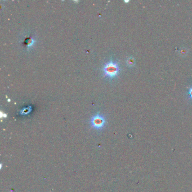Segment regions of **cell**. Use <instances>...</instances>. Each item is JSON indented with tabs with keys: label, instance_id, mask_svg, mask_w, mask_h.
Segmentation results:
<instances>
[{
	"label": "cell",
	"instance_id": "cell-1",
	"mask_svg": "<svg viewBox=\"0 0 192 192\" xmlns=\"http://www.w3.org/2000/svg\"><path fill=\"white\" fill-rule=\"evenodd\" d=\"M120 71V65L117 62L112 60L106 63L103 68L104 76L111 79L116 77Z\"/></svg>",
	"mask_w": 192,
	"mask_h": 192
},
{
	"label": "cell",
	"instance_id": "cell-2",
	"mask_svg": "<svg viewBox=\"0 0 192 192\" xmlns=\"http://www.w3.org/2000/svg\"><path fill=\"white\" fill-rule=\"evenodd\" d=\"M106 123V120L103 115L97 114L92 117L90 120L91 126L95 130H100L103 128Z\"/></svg>",
	"mask_w": 192,
	"mask_h": 192
},
{
	"label": "cell",
	"instance_id": "cell-3",
	"mask_svg": "<svg viewBox=\"0 0 192 192\" xmlns=\"http://www.w3.org/2000/svg\"><path fill=\"white\" fill-rule=\"evenodd\" d=\"M127 64L130 67H132L135 64V59L133 58H129L127 60Z\"/></svg>",
	"mask_w": 192,
	"mask_h": 192
},
{
	"label": "cell",
	"instance_id": "cell-4",
	"mask_svg": "<svg viewBox=\"0 0 192 192\" xmlns=\"http://www.w3.org/2000/svg\"><path fill=\"white\" fill-rule=\"evenodd\" d=\"M33 42V41L32 40V39L31 38H28L26 39V45H28V46H31L32 45Z\"/></svg>",
	"mask_w": 192,
	"mask_h": 192
},
{
	"label": "cell",
	"instance_id": "cell-5",
	"mask_svg": "<svg viewBox=\"0 0 192 192\" xmlns=\"http://www.w3.org/2000/svg\"><path fill=\"white\" fill-rule=\"evenodd\" d=\"M188 94H189V97H190V98L191 99H192V87H190L189 90Z\"/></svg>",
	"mask_w": 192,
	"mask_h": 192
}]
</instances>
